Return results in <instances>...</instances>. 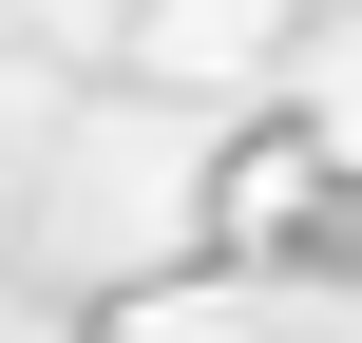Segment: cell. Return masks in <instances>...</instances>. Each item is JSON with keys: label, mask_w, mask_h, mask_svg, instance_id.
I'll use <instances>...</instances> for the list:
<instances>
[]
</instances>
